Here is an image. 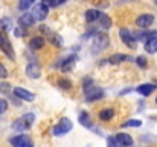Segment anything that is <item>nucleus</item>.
Masks as SVG:
<instances>
[{"label": "nucleus", "mask_w": 157, "mask_h": 147, "mask_svg": "<svg viewBox=\"0 0 157 147\" xmlns=\"http://www.w3.org/2000/svg\"><path fill=\"white\" fill-rule=\"evenodd\" d=\"M34 120H35V116H34V113H28V115H23L21 118H18L14 124H12V127L14 129H17V130H28L31 126H32V123H34Z\"/></svg>", "instance_id": "obj_1"}, {"label": "nucleus", "mask_w": 157, "mask_h": 147, "mask_svg": "<svg viewBox=\"0 0 157 147\" xmlns=\"http://www.w3.org/2000/svg\"><path fill=\"white\" fill-rule=\"evenodd\" d=\"M110 43V39L107 34H96L95 35V40H93V45H92V49H93V54L99 52V51H104Z\"/></svg>", "instance_id": "obj_2"}, {"label": "nucleus", "mask_w": 157, "mask_h": 147, "mask_svg": "<svg viewBox=\"0 0 157 147\" xmlns=\"http://www.w3.org/2000/svg\"><path fill=\"white\" fill-rule=\"evenodd\" d=\"M70 130H72V121L69 118H63L59 121V124L53 127V135L55 137H63V135H66Z\"/></svg>", "instance_id": "obj_3"}, {"label": "nucleus", "mask_w": 157, "mask_h": 147, "mask_svg": "<svg viewBox=\"0 0 157 147\" xmlns=\"http://www.w3.org/2000/svg\"><path fill=\"white\" fill-rule=\"evenodd\" d=\"M40 31H41V32H43L44 35H48V39H49V42H51L52 45L58 46V48H59V46L63 45V40H61V37H59V35H58L56 32H52V31H51V29H49L48 26L41 25V26H40Z\"/></svg>", "instance_id": "obj_4"}, {"label": "nucleus", "mask_w": 157, "mask_h": 147, "mask_svg": "<svg viewBox=\"0 0 157 147\" xmlns=\"http://www.w3.org/2000/svg\"><path fill=\"white\" fill-rule=\"evenodd\" d=\"M48 12H49V8L41 2V3H38V5H35V6H34L32 15H34V18H35V20H44V18L48 17Z\"/></svg>", "instance_id": "obj_5"}, {"label": "nucleus", "mask_w": 157, "mask_h": 147, "mask_svg": "<svg viewBox=\"0 0 157 147\" xmlns=\"http://www.w3.org/2000/svg\"><path fill=\"white\" fill-rule=\"evenodd\" d=\"M119 35H121V40H122L127 46H130V48H134V46H136V37H133L128 29L121 28V29H119Z\"/></svg>", "instance_id": "obj_6"}, {"label": "nucleus", "mask_w": 157, "mask_h": 147, "mask_svg": "<svg viewBox=\"0 0 157 147\" xmlns=\"http://www.w3.org/2000/svg\"><path fill=\"white\" fill-rule=\"evenodd\" d=\"M0 48H2V51H3L11 60L15 58V54H14V51H12V45L9 43V40H8L5 35H0Z\"/></svg>", "instance_id": "obj_7"}, {"label": "nucleus", "mask_w": 157, "mask_h": 147, "mask_svg": "<svg viewBox=\"0 0 157 147\" xmlns=\"http://www.w3.org/2000/svg\"><path fill=\"white\" fill-rule=\"evenodd\" d=\"M11 143H12L14 147H34V144L31 143V140H29L28 135H18V137L12 138Z\"/></svg>", "instance_id": "obj_8"}, {"label": "nucleus", "mask_w": 157, "mask_h": 147, "mask_svg": "<svg viewBox=\"0 0 157 147\" xmlns=\"http://www.w3.org/2000/svg\"><path fill=\"white\" fill-rule=\"evenodd\" d=\"M153 22H154V17L151 14H142L136 18V25L139 28H150L153 25Z\"/></svg>", "instance_id": "obj_9"}, {"label": "nucleus", "mask_w": 157, "mask_h": 147, "mask_svg": "<svg viewBox=\"0 0 157 147\" xmlns=\"http://www.w3.org/2000/svg\"><path fill=\"white\" fill-rule=\"evenodd\" d=\"M104 95L102 89L101 88H90L87 92H86V101H95V100H101Z\"/></svg>", "instance_id": "obj_10"}, {"label": "nucleus", "mask_w": 157, "mask_h": 147, "mask_svg": "<svg viewBox=\"0 0 157 147\" xmlns=\"http://www.w3.org/2000/svg\"><path fill=\"white\" fill-rule=\"evenodd\" d=\"M14 94L17 95V98L25 100V101H34V100H35V95H34L32 92H29V91H26V89H21V88H15V89H14Z\"/></svg>", "instance_id": "obj_11"}, {"label": "nucleus", "mask_w": 157, "mask_h": 147, "mask_svg": "<svg viewBox=\"0 0 157 147\" xmlns=\"http://www.w3.org/2000/svg\"><path fill=\"white\" fill-rule=\"evenodd\" d=\"M156 84H151V83H147V84H142V86H139L137 88V92L140 94V95H144V97H148V95H151L154 91H156Z\"/></svg>", "instance_id": "obj_12"}, {"label": "nucleus", "mask_w": 157, "mask_h": 147, "mask_svg": "<svg viewBox=\"0 0 157 147\" xmlns=\"http://www.w3.org/2000/svg\"><path fill=\"white\" fill-rule=\"evenodd\" d=\"M26 75L31 77V78H38V77L41 75V74H40V66L35 64V63L28 64V67H26Z\"/></svg>", "instance_id": "obj_13"}, {"label": "nucleus", "mask_w": 157, "mask_h": 147, "mask_svg": "<svg viewBox=\"0 0 157 147\" xmlns=\"http://www.w3.org/2000/svg\"><path fill=\"white\" fill-rule=\"evenodd\" d=\"M116 140H117L124 147L133 146V138H131L128 133H117V135H116Z\"/></svg>", "instance_id": "obj_14"}, {"label": "nucleus", "mask_w": 157, "mask_h": 147, "mask_svg": "<svg viewBox=\"0 0 157 147\" xmlns=\"http://www.w3.org/2000/svg\"><path fill=\"white\" fill-rule=\"evenodd\" d=\"M34 15L32 14H29V12H26V14H23L20 18H18V23H20V26H23V28H26V26H31V25H34Z\"/></svg>", "instance_id": "obj_15"}, {"label": "nucleus", "mask_w": 157, "mask_h": 147, "mask_svg": "<svg viewBox=\"0 0 157 147\" xmlns=\"http://www.w3.org/2000/svg\"><path fill=\"white\" fill-rule=\"evenodd\" d=\"M128 60H131L130 55H125V54H114V55L110 57L108 61H110L111 64H119V63H124V61H128Z\"/></svg>", "instance_id": "obj_16"}, {"label": "nucleus", "mask_w": 157, "mask_h": 147, "mask_svg": "<svg viewBox=\"0 0 157 147\" xmlns=\"http://www.w3.org/2000/svg\"><path fill=\"white\" fill-rule=\"evenodd\" d=\"M43 46H44V39L41 35L40 37H34L29 42V48L32 49V51H38V49H41Z\"/></svg>", "instance_id": "obj_17"}, {"label": "nucleus", "mask_w": 157, "mask_h": 147, "mask_svg": "<svg viewBox=\"0 0 157 147\" xmlns=\"http://www.w3.org/2000/svg\"><path fill=\"white\" fill-rule=\"evenodd\" d=\"M99 15H101V12H99L98 9H89V11L86 12V20H87L89 23H92V22H95V20H99Z\"/></svg>", "instance_id": "obj_18"}, {"label": "nucleus", "mask_w": 157, "mask_h": 147, "mask_svg": "<svg viewBox=\"0 0 157 147\" xmlns=\"http://www.w3.org/2000/svg\"><path fill=\"white\" fill-rule=\"evenodd\" d=\"M75 60H76V55H70V57H67V58L63 61L61 69H63V71H70L72 66H73V63H75Z\"/></svg>", "instance_id": "obj_19"}, {"label": "nucleus", "mask_w": 157, "mask_h": 147, "mask_svg": "<svg viewBox=\"0 0 157 147\" xmlns=\"http://www.w3.org/2000/svg\"><path fill=\"white\" fill-rule=\"evenodd\" d=\"M99 23H101V28H104V29L111 28V18L104 12H101V15H99Z\"/></svg>", "instance_id": "obj_20"}, {"label": "nucleus", "mask_w": 157, "mask_h": 147, "mask_svg": "<svg viewBox=\"0 0 157 147\" xmlns=\"http://www.w3.org/2000/svg\"><path fill=\"white\" fill-rule=\"evenodd\" d=\"M145 49H147V52H150V54L157 52V37L151 39V40H148V42L145 43Z\"/></svg>", "instance_id": "obj_21"}, {"label": "nucleus", "mask_w": 157, "mask_h": 147, "mask_svg": "<svg viewBox=\"0 0 157 147\" xmlns=\"http://www.w3.org/2000/svg\"><path fill=\"white\" fill-rule=\"evenodd\" d=\"M113 115H114V110H113V109H110V107H107V109H102V110H101L99 118H101L102 121H108V120H111V118H113Z\"/></svg>", "instance_id": "obj_22"}, {"label": "nucleus", "mask_w": 157, "mask_h": 147, "mask_svg": "<svg viewBox=\"0 0 157 147\" xmlns=\"http://www.w3.org/2000/svg\"><path fill=\"white\" fill-rule=\"evenodd\" d=\"M79 123H81L84 127H92V120H90L89 113H81V115H79Z\"/></svg>", "instance_id": "obj_23"}, {"label": "nucleus", "mask_w": 157, "mask_h": 147, "mask_svg": "<svg viewBox=\"0 0 157 147\" xmlns=\"http://www.w3.org/2000/svg\"><path fill=\"white\" fill-rule=\"evenodd\" d=\"M43 3H44L48 8H56V6L66 3V0H43Z\"/></svg>", "instance_id": "obj_24"}, {"label": "nucleus", "mask_w": 157, "mask_h": 147, "mask_svg": "<svg viewBox=\"0 0 157 147\" xmlns=\"http://www.w3.org/2000/svg\"><path fill=\"white\" fill-rule=\"evenodd\" d=\"M11 23H12V22H11V18H8V17L2 18V20H0V31H3V32H5V31H8V29H9V26H11Z\"/></svg>", "instance_id": "obj_25"}, {"label": "nucleus", "mask_w": 157, "mask_h": 147, "mask_svg": "<svg viewBox=\"0 0 157 147\" xmlns=\"http://www.w3.org/2000/svg\"><path fill=\"white\" fill-rule=\"evenodd\" d=\"M34 3H35V0H20V5L18 6H20L21 11H28Z\"/></svg>", "instance_id": "obj_26"}, {"label": "nucleus", "mask_w": 157, "mask_h": 147, "mask_svg": "<svg viewBox=\"0 0 157 147\" xmlns=\"http://www.w3.org/2000/svg\"><path fill=\"white\" fill-rule=\"evenodd\" d=\"M142 126V121L140 120H130L127 123L122 124V127H140Z\"/></svg>", "instance_id": "obj_27"}, {"label": "nucleus", "mask_w": 157, "mask_h": 147, "mask_svg": "<svg viewBox=\"0 0 157 147\" xmlns=\"http://www.w3.org/2000/svg\"><path fill=\"white\" fill-rule=\"evenodd\" d=\"M58 84H59V88H61V89H66V91H69V89L72 88V83H70L69 80H59V81H58Z\"/></svg>", "instance_id": "obj_28"}, {"label": "nucleus", "mask_w": 157, "mask_h": 147, "mask_svg": "<svg viewBox=\"0 0 157 147\" xmlns=\"http://www.w3.org/2000/svg\"><path fill=\"white\" fill-rule=\"evenodd\" d=\"M107 146L108 147H124L117 140H114V138H108V140H107Z\"/></svg>", "instance_id": "obj_29"}, {"label": "nucleus", "mask_w": 157, "mask_h": 147, "mask_svg": "<svg viewBox=\"0 0 157 147\" xmlns=\"http://www.w3.org/2000/svg\"><path fill=\"white\" fill-rule=\"evenodd\" d=\"M6 110H8V103H6V100H2L0 98V115L5 113Z\"/></svg>", "instance_id": "obj_30"}, {"label": "nucleus", "mask_w": 157, "mask_h": 147, "mask_svg": "<svg viewBox=\"0 0 157 147\" xmlns=\"http://www.w3.org/2000/svg\"><path fill=\"white\" fill-rule=\"evenodd\" d=\"M136 63H137L140 67H147V58H145V57H137V58H136Z\"/></svg>", "instance_id": "obj_31"}, {"label": "nucleus", "mask_w": 157, "mask_h": 147, "mask_svg": "<svg viewBox=\"0 0 157 147\" xmlns=\"http://www.w3.org/2000/svg\"><path fill=\"white\" fill-rule=\"evenodd\" d=\"M90 88H93V86H92V80H90V78H86V80H84V92H87Z\"/></svg>", "instance_id": "obj_32"}, {"label": "nucleus", "mask_w": 157, "mask_h": 147, "mask_svg": "<svg viewBox=\"0 0 157 147\" xmlns=\"http://www.w3.org/2000/svg\"><path fill=\"white\" fill-rule=\"evenodd\" d=\"M5 77H8V71H6L5 66L0 63V78H5Z\"/></svg>", "instance_id": "obj_33"}, {"label": "nucleus", "mask_w": 157, "mask_h": 147, "mask_svg": "<svg viewBox=\"0 0 157 147\" xmlns=\"http://www.w3.org/2000/svg\"><path fill=\"white\" fill-rule=\"evenodd\" d=\"M0 91H2L3 94H6V92L9 91V84H8V83H2V84H0Z\"/></svg>", "instance_id": "obj_34"}, {"label": "nucleus", "mask_w": 157, "mask_h": 147, "mask_svg": "<svg viewBox=\"0 0 157 147\" xmlns=\"http://www.w3.org/2000/svg\"><path fill=\"white\" fill-rule=\"evenodd\" d=\"M14 35H15V37H21V35H23V31H21L20 28H15V29H14Z\"/></svg>", "instance_id": "obj_35"}, {"label": "nucleus", "mask_w": 157, "mask_h": 147, "mask_svg": "<svg viewBox=\"0 0 157 147\" xmlns=\"http://www.w3.org/2000/svg\"><path fill=\"white\" fill-rule=\"evenodd\" d=\"M156 103H157V98H156Z\"/></svg>", "instance_id": "obj_36"}, {"label": "nucleus", "mask_w": 157, "mask_h": 147, "mask_svg": "<svg viewBox=\"0 0 157 147\" xmlns=\"http://www.w3.org/2000/svg\"><path fill=\"white\" fill-rule=\"evenodd\" d=\"M156 3H157V0H156Z\"/></svg>", "instance_id": "obj_37"}]
</instances>
